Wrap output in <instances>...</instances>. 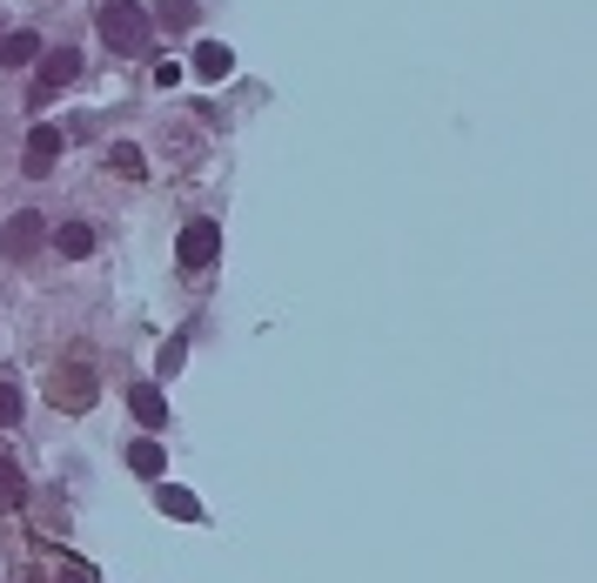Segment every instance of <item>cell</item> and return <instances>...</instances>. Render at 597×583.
I'll use <instances>...</instances> for the list:
<instances>
[{"mask_svg":"<svg viewBox=\"0 0 597 583\" xmlns=\"http://www.w3.org/2000/svg\"><path fill=\"white\" fill-rule=\"evenodd\" d=\"M148 34H154V21H148L141 0H101V41L114 54H141Z\"/></svg>","mask_w":597,"mask_h":583,"instance_id":"1","label":"cell"},{"mask_svg":"<svg viewBox=\"0 0 597 583\" xmlns=\"http://www.w3.org/2000/svg\"><path fill=\"white\" fill-rule=\"evenodd\" d=\"M74 81H82V54H74V48H41V61H34V94H27V107H54V94L74 88Z\"/></svg>","mask_w":597,"mask_h":583,"instance_id":"2","label":"cell"},{"mask_svg":"<svg viewBox=\"0 0 597 583\" xmlns=\"http://www.w3.org/2000/svg\"><path fill=\"white\" fill-rule=\"evenodd\" d=\"M215 255H222V228H215V221H188L182 242H175L182 276H202V268H215Z\"/></svg>","mask_w":597,"mask_h":583,"instance_id":"3","label":"cell"},{"mask_svg":"<svg viewBox=\"0 0 597 583\" xmlns=\"http://www.w3.org/2000/svg\"><path fill=\"white\" fill-rule=\"evenodd\" d=\"M48 242V221L34 215V208H21V215H8V228H0V255L8 262H27L34 249Z\"/></svg>","mask_w":597,"mask_h":583,"instance_id":"4","label":"cell"},{"mask_svg":"<svg viewBox=\"0 0 597 583\" xmlns=\"http://www.w3.org/2000/svg\"><path fill=\"white\" fill-rule=\"evenodd\" d=\"M61 148H67V135L61 128H48V122H34V135H27V175L41 181V175H54V162H61Z\"/></svg>","mask_w":597,"mask_h":583,"instance_id":"5","label":"cell"},{"mask_svg":"<svg viewBox=\"0 0 597 583\" xmlns=\"http://www.w3.org/2000/svg\"><path fill=\"white\" fill-rule=\"evenodd\" d=\"M95 389H101V382H95V369H88V363H67V369H61V382H54V409H74V416H82V409L95 403Z\"/></svg>","mask_w":597,"mask_h":583,"instance_id":"6","label":"cell"},{"mask_svg":"<svg viewBox=\"0 0 597 583\" xmlns=\"http://www.w3.org/2000/svg\"><path fill=\"white\" fill-rule=\"evenodd\" d=\"M128 409L141 430H169V396H162V382H128Z\"/></svg>","mask_w":597,"mask_h":583,"instance_id":"7","label":"cell"},{"mask_svg":"<svg viewBox=\"0 0 597 583\" xmlns=\"http://www.w3.org/2000/svg\"><path fill=\"white\" fill-rule=\"evenodd\" d=\"M34 61H41V34H34V27H14V34H0V67H34Z\"/></svg>","mask_w":597,"mask_h":583,"instance_id":"8","label":"cell"},{"mask_svg":"<svg viewBox=\"0 0 597 583\" xmlns=\"http://www.w3.org/2000/svg\"><path fill=\"white\" fill-rule=\"evenodd\" d=\"M148 21H162L169 34H188L195 21H202V0H154V14Z\"/></svg>","mask_w":597,"mask_h":583,"instance_id":"9","label":"cell"},{"mask_svg":"<svg viewBox=\"0 0 597 583\" xmlns=\"http://www.w3.org/2000/svg\"><path fill=\"white\" fill-rule=\"evenodd\" d=\"M154 503H162L169 517H182V523H195V517H202V496H195V490H182V483H154Z\"/></svg>","mask_w":597,"mask_h":583,"instance_id":"10","label":"cell"},{"mask_svg":"<svg viewBox=\"0 0 597 583\" xmlns=\"http://www.w3.org/2000/svg\"><path fill=\"white\" fill-rule=\"evenodd\" d=\"M128 470H135V477H162V470H169V449L154 443V436H135V443H128Z\"/></svg>","mask_w":597,"mask_h":583,"instance_id":"11","label":"cell"},{"mask_svg":"<svg viewBox=\"0 0 597 583\" xmlns=\"http://www.w3.org/2000/svg\"><path fill=\"white\" fill-rule=\"evenodd\" d=\"M54 249H61L67 262L95 255V228H88V221H61V228H54Z\"/></svg>","mask_w":597,"mask_h":583,"instance_id":"12","label":"cell"},{"mask_svg":"<svg viewBox=\"0 0 597 583\" xmlns=\"http://www.w3.org/2000/svg\"><path fill=\"white\" fill-rule=\"evenodd\" d=\"M228 67H235V54H228L222 41H202V48H195V74H202V81H228Z\"/></svg>","mask_w":597,"mask_h":583,"instance_id":"13","label":"cell"},{"mask_svg":"<svg viewBox=\"0 0 597 583\" xmlns=\"http://www.w3.org/2000/svg\"><path fill=\"white\" fill-rule=\"evenodd\" d=\"M108 168L128 175V181H141V175H148V154H141L135 141H114V148H108Z\"/></svg>","mask_w":597,"mask_h":583,"instance_id":"14","label":"cell"},{"mask_svg":"<svg viewBox=\"0 0 597 583\" xmlns=\"http://www.w3.org/2000/svg\"><path fill=\"white\" fill-rule=\"evenodd\" d=\"M21 503H27V483H21V470H14V462L0 456V510H21Z\"/></svg>","mask_w":597,"mask_h":583,"instance_id":"15","label":"cell"},{"mask_svg":"<svg viewBox=\"0 0 597 583\" xmlns=\"http://www.w3.org/2000/svg\"><path fill=\"white\" fill-rule=\"evenodd\" d=\"M21 409H27V403H21V389H14V382H0V430H14Z\"/></svg>","mask_w":597,"mask_h":583,"instance_id":"16","label":"cell"},{"mask_svg":"<svg viewBox=\"0 0 597 583\" xmlns=\"http://www.w3.org/2000/svg\"><path fill=\"white\" fill-rule=\"evenodd\" d=\"M182 363H188V335L162 342V376H182Z\"/></svg>","mask_w":597,"mask_h":583,"instance_id":"17","label":"cell"},{"mask_svg":"<svg viewBox=\"0 0 597 583\" xmlns=\"http://www.w3.org/2000/svg\"><path fill=\"white\" fill-rule=\"evenodd\" d=\"M67 583H95V576H88V570H74V576H67Z\"/></svg>","mask_w":597,"mask_h":583,"instance_id":"18","label":"cell"}]
</instances>
